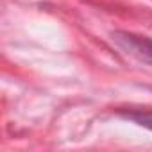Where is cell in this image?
Listing matches in <instances>:
<instances>
[{
    "label": "cell",
    "mask_w": 152,
    "mask_h": 152,
    "mask_svg": "<svg viewBox=\"0 0 152 152\" xmlns=\"http://www.w3.org/2000/svg\"><path fill=\"white\" fill-rule=\"evenodd\" d=\"M111 39L127 56L138 59L143 64L152 66V38L141 36L136 32H129V31H113Z\"/></svg>",
    "instance_id": "1"
},
{
    "label": "cell",
    "mask_w": 152,
    "mask_h": 152,
    "mask_svg": "<svg viewBox=\"0 0 152 152\" xmlns=\"http://www.w3.org/2000/svg\"><path fill=\"white\" fill-rule=\"evenodd\" d=\"M116 115L124 120H131L140 127H145L152 131V109L150 107H127V109H118Z\"/></svg>",
    "instance_id": "2"
}]
</instances>
